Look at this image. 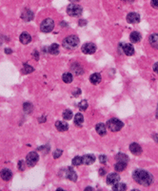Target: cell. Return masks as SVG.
I'll return each mask as SVG.
<instances>
[{
    "label": "cell",
    "mask_w": 158,
    "mask_h": 191,
    "mask_svg": "<svg viewBox=\"0 0 158 191\" xmlns=\"http://www.w3.org/2000/svg\"><path fill=\"white\" fill-rule=\"evenodd\" d=\"M107 126L111 132H117V131H120L122 128H123L124 123L120 120L114 118V119H111L110 120H108Z\"/></svg>",
    "instance_id": "cell-3"
},
{
    "label": "cell",
    "mask_w": 158,
    "mask_h": 191,
    "mask_svg": "<svg viewBox=\"0 0 158 191\" xmlns=\"http://www.w3.org/2000/svg\"><path fill=\"white\" fill-rule=\"evenodd\" d=\"M78 44H79V38L74 35L67 36V37L63 40V42H62L63 47L68 49V50H71V49L76 48Z\"/></svg>",
    "instance_id": "cell-2"
},
{
    "label": "cell",
    "mask_w": 158,
    "mask_h": 191,
    "mask_svg": "<svg viewBox=\"0 0 158 191\" xmlns=\"http://www.w3.org/2000/svg\"><path fill=\"white\" fill-rule=\"evenodd\" d=\"M55 28V21L52 18H46L42 21L41 25H40V30L43 33H51V32Z\"/></svg>",
    "instance_id": "cell-5"
},
{
    "label": "cell",
    "mask_w": 158,
    "mask_h": 191,
    "mask_svg": "<svg viewBox=\"0 0 158 191\" xmlns=\"http://www.w3.org/2000/svg\"><path fill=\"white\" fill-rule=\"evenodd\" d=\"M133 178L137 184L143 186H150L153 181L152 175L143 169L134 170L133 173Z\"/></svg>",
    "instance_id": "cell-1"
},
{
    "label": "cell",
    "mask_w": 158,
    "mask_h": 191,
    "mask_svg": "<svg viewBox=\"0 0 158 191\" xmlns=\"http://www.w3.org/2000/svg\"><path fill=\"white\" fill-rule=\"evenodd\" d=\"M85 190H86V191H87V190H93V188H92V187H86Z\"/></svg>",
    "instance_id": "cell-45"
},
{
    "label": "cell",
    "mask_w": 158,
    "mask_h": 191,
    "mask_svg": "<svg viewBox=\"0 0 158 191\" xmlns=\"http://www.w3.org/2000/svg\"><path fill=\"white\" fill-rule=\"evenodd\" d=\"M90 81L92 84H98L101 81V75L99 73H94L90 76Z\"/></svg>",
    "instance_id": "cell-21"
},
{
    "label": "cell",
    "mask_w": 158,
    "mask_h": 191,
    "mask_svg": "<svg viewBox=\"0 0 158 191\" xmlns=\"http://www.w3.org/2000/svg\"><path fill=\"white\" fill-rule=\"evenodd\" d=\"M62 117L64 120H71V118H73V112H71V110H70V109H67V110H65L64 112H63Z\"/></svg>",
    "instance_id": "cell-29"
},
{
    "label": "cell",
    "mask_w": 158,
    "mask_h": 191,
    "mask_svg": "<svg viewBox=\"0 0 158 191\" xmlns=\"http://www.w3.org/2000/svg\"><path fill=\"white\" fill-rule=\"evenodd\" d=\"M127 167V162H117L114 165V169L117 172H122L126 169Z\"/></svg>",
    "instance_id": "cell-24"
},
{
    "label": "cell",
    "mask_w": 158,
    "mask_h": 191,
    "mask_svg": "<svg viewBox=\"0 0 158 191\" xmlns=\"http://www.w3.org/2000/svg\"><path fill=\"white\" fill-rule=\"evenodd\" d=\"M71 163H73V165H74V166H79L80 165H82L83 163L82 157H79V156L74 157L73 159V161H71Z\"/></svg>",
    "instance_id": "cell-30"
},
{
    "label": "cell",
    "mask_w": 158,
    "mask_h": 191,
    "mask_svg": "<svg viewBox=\"0 0 158 191\" xmlns=\"http://www.w3.org/2000/svg\"><path fill=\"white\" fill-rule=\"evenodd\" d=\"M62 153H63V151H62L61 149H56L55 151L53 152V158H55V159H58L59 157H61Z\"/></svg>",
    "instance_id": "cell-34"
},
{
    "label": "cell",
    "mask_w": 158,
    "mask_h": 191,
    "mask_svg": "<svg viewBox=\"0 0 158 191\" xmlns=\"http://www.w3.org/2000/svg\"><path fill=\"white\" fill-rule=\"evenodd\" d=\"M99 160H100L101 163H106L107 162V157L105 155H102V156L99 157Z\"/></svg>",
    "instance_id": "cell-36"
},
{
    "label": "cell",
    "mask_w": 158,
    "mask_h": 191,
    "mask_svg": "<svg viewBox=\"0 0 158 191\" xmlns=\"http://www.w3.org/2000/svg\"><path fill=\"white\" fill-rule=\"evenodd\" d=\"M82 7L79 5H76V4H71V5L68 6L67 8V13L71 16L74 17H77L82 15Z\"/></svg>",
    "instance_id": "cell-4"
},
{
    "label": "cell",
    "mask_w": 158,
    "mask_h": 191,
    "mask_svg": "<svg viewBox=\"0 0 158 191\" xmlns=\"http://www.w3.org/2000/svg\"><path fill=\"white\" fill-rule=\"evenodd\" d=\"M141 35H140L138 32H133L132 34H130V41H132L133 43H137L139 42L140 40H141Z\"/></svg>",
    "instance_id": "cell-19"
},
{
    "label": "cell",
    "mask_w": 158,
    "mask_h": 191,
    "mask_svg": "<svg viewBox=\"0 0 158 191\" xmlns=\"http://www.w3.org/2000/svg\"><path fill=\"white\" fill-rule=\"evenodd\" d=\"M83 122H84V117L82 114H80V113H77L75 115L74 117V123L76 126H79L81 127L83 124Z\"/></svg>",
    "instance_id": "cell-22"
},
{
    "label": "cell",
    "mask_w": 158,
    "mask_h": 191,
    "mask_svg": "<svg viewBox=\"0 0 158 191\" xmlns=\"http://www.w3.org/2000/svg\"><path fill=\"white\" fill-rule=\"evenodd\" d=\"M67 179H69L71 181H76L77 180V174L75 173L74 169H71V167H67L65 169V176Z\"/></svg>",
    "instance_id": "cell-9"
},
{
    "label": "cell",
    "mask_w": 158,
    "mask_h": 191,
    "mask_svg": "<svg viewBox=\"0 0 158 191\" xmlns=\"http://www.w3.org/2000/svg\"><path fill=\"white\" fill-rule=\"evenodd\" d=\"M123 1H125V2H128V3H130V2H133V0H123Z\"/></svg>",
    "instance_id": "cell-46"
},
{
    "label": "cell",
    "mask_w": 158,
    "mask_h": 191,
    "mask_svg": "<svg viewBox=\"0 0 158 191\" xmlns=\"http://www.w3.org/2000/svg\"><path fill=\"white\" fill-rule=\"evenodd\" d=\"M55 127H56V129L60 132H65L69 129V125H68L67 122H63L60 120L55 122Z\"/></svg>",
    "instance_id": "cell-18"
},
{
    "label": "cell",
    "mask_w": 158,
    "mask_h": 191,
    "mask_svg": "<svg viewBox=\"0 0 158 191\" xmlns=\"http://www.w3.org/2000/svg\"><path fill=\"white\" fill-rule=\"evenodd\" d=\"M33 17H34L33 12H31V10H28V9H27V10H25L23 12H22V15H21V18L24 21H31V20L33 19Z\"/></svg>",
    "instance_id": "cell-14"
},
{
    "label": "cell",
    "mask_w": 158,
    "mask_h": 191,
    "mask_svg": "<svg viewBox=\"0 0 158 191\" xmlns=\"http://www.w3.org/2000/svg\"><path fill=\"white\" fill-rule=\"evenodd\" d=\"M0 176H1L2 180L4 181H10L12 177V173L9 169H7V168H4V169L0 172Z\"/></svg>",
    "instance_id": "cell-16"
},
{
    "label": "cell",
    "mask_w": 158,
    "mask_h": 191,
    "mask_svg": "<svg viewBox=\"0 0 158 191\" xmlns=\"http://www.w3.org/2000/svg\"><path fill=\"white\" fill-rule=\"evenodd\" d=\"M18 168L20 171H23L24 170V161H20L18 162Z\"/></svg>",
    "instance_id": "cell-37"
},
{
    "label": "cell",
    "mask_w": 158,
    "mask_h": 191,
    "mask_svg": "<svg viewBox=\"0 0 158 191\" xmlns=\"http://www.w3.org/2000/svg\"><path fill=\"white\" fill-rule=\"evenodd\" d=\"M62 79L65 83H71V81H73L74 78L71 73H65V74L62 76Z\"/></svg>",
    "instance_id": "cell-28"
},
{
    "label": "cell",
    "mask_w": 158,
    "mask_h": 191,
    "mask_svg": "<svg viewBox=\"0 0 158 191\" xmlns=\"http://www.w3.org/2000/svg\"><path fill=\"white\" fill-rule=\"evenodd\" d=\"M83 159V163L84 165H91L92 163L95 162V157L92 154H88V155H84L82 157Z\"/></svg>",
    "instance_id": "cell-15"
},
{
    "label": "cell",
    "mask_w": 158,
    "mask_h": 191,
    "mask_svg": "<svg viewBox=\"0 0 158 191\" xmlns=\"http://www.w3.org/2000/svg\"><path fill=\"white\" fill-rule=\"evenodd\" d=\"M19 40H20V42L24 45L29 44L31 41V36L30 34L27 33V32H23L19 36Z\"/></svg>",
    "instance_id": "cell-13"
},
{
    "label": "cell",
    "mask_w": 158,
    "mask_h": 191,
    "mask_svg": "<svg viewBox=\"0 0 158 191\" xmlns=\"http://www.w3.org/2000/svg\"><path fill=\"white\" fill-rule=\"evenodd\" d=\"M71 71H73L75 75H81V74H83V69H82V67H81L79 64H74L73 66H71Z\"/></svg>",
    "instance_id": "cell-26"
},
{
    "label": "cell",
    "mask_w": 158,
    "mask_h": 191,
    "mask_svg": "<svg viewBox=\"0 0 158 191\" xmlns=\"http://www.w3.org/2000/svg\"><path fill=\"white\" fill-rule=\"evenodd\" d=\"M80 94H81V90H80V89H77V90L75 91V93H74V97H77V95H80Z\"/></svg>",
    "instance_id": "cell-41"
},
{
    "label": "cell",
    "mask_w": 158,
    "mask_h": 191,
    "mask_svg": "<svg viewBox=\"0 0 158 191\" xmlns=\"http://www.w3.org/2000/svg\"><path fill=\"white\" fill-rule=\"evenodd\" d=\"M127 189V185L122 183H117L116 184L112 185V190L114 191H124Z\"/></svg>",
    "instance_id": "cell-25"
},
{
    "label": "cell",
    "mask_w": 158,
    "mask_h": 191,
    "mask_svg": "<svg viewBox=\"0 0 158 191\" xmlns=\"http://www.w3.org/2000/svg\"><path fill=\"white\" fill-rule=\"evenodd\" d=\"M127 21L130 24H136L140 21V15L137 12H130L127 15Z\"/></svg>",
    "instance_id": "cell-11"
},
{
    "label": "cell",
    "mask_w": 158,
    "mask_h": 191,
    "mask_svg": "<svg viewBox=\"0 0 158 191\" xmlns=\"http://www.w3.org/2000/svg\"><path fill=\"white\" fill-rule=\"evenodd\" d=\"M12 52V51L11 49H6V50H5V53H6V54H10Z\"/></svg>",
    "instance_id": "cell-43"
},
{
    "label": "cell",
    "mask_w": 158,
    "mask_h": 191,
    "mask_svg": "<svg viewBox=\"0 0 158 191\" xmlns=\"http://www.w3.org/2000/svg\"><path fill=\"white\" fill-rule=\"evenodd\" d=\"M153 71H154L155 73H157V74H158V62L155 63V64L153 65Z\"/></svg>",
    "instance_id": "cell-39"
},
{
    "label": "cell",
    "mask_w": 158,
    "mask_h": 191,
    "mask_svg": "<svg viewBox=\"0 0 158 191\" xmlns=\"http://www.w3.org/2000/svg\"><path fill=\"white\" fill-rule=\"evenodd\" d=\"M78 25L79 26H85V25H87V20H85V19H81L78 21Z\"/></svg>",
    "instance_id": "cell-38"
},
{
    "label": "cell",
    "mask_w": 158,
    "mask_h": 191,
    "mask_svg": "<svg viewBox=\"0 0 158 191\" xmlns=\"http://www.w3.org/2000/svg\"><path fill=\"white\" fill-rule=\"evenodd\" d=\"M48 52L51 54H59V45L56 44V43L52 44L51 46L49 47Z\"/></svg>",
    "instance_id": "cell-23"
},
{
    "label": "cell",
    "mask_w": 158,
    "mask_h": 191,
    "mask_svg": "<svg viewBox=\"0 0 158 191\" xmlns=\"http://www.w3.org/2000/svg\"><path fill=\"white\" fill-rule=\"evenodd\" d=\"M33 70H34L33 67L30 66L29 64H24L23 69H22V72H23L24 74H30V73H33Z\"/></svg>",
    "instance_id": "cell-31"
},
{
    "label": "cell",
    "mask_w": 158,
    "mask_h": 191,
    "mask_svg": "<svg viewBox=\"0 0 158 191\" xmlns=\"http://www.w3.org/2000/svg\"><path fill=\"white\" fill-rule=\"evenodd\" d=\"M89 106V104L87 102V101H82L79 104H78V107L81 111H85V110H87V108Z\"/></svg>",
    "instance_id": "cell-33"
},
{
    "label": "cell",
    "mask_w": 158,
    "mask_h": 191,
    "mask_svg": "<svg viewBox=\"0 0 158 191\" xmlns=\"http://www.w3.org/2000/svg\"><path fill=\"white\" fill-rule=\"evenodd\" d=\"M115 160L118 162H129V157L127 155H125L123 153H119L115 156Z\"/></svg>",
    "instance_id": "cell-27"
},
{
    "label": "cell",
    "mask_w": 158,
    "mask_h": 191,
    "mask_svg": "<svg viewBox=\"0 0 158 191\" xmlns=\"http://www.w3.org/2000/svg\"><path fill=\"white\" fill-rule=\"evenodd\" d=\"M82 52L84 54H94L96 51V46L92 42H89V43H85L83 46H82Z\"/></svg>",
    "instance_id": "cell-7"
},
{
    "label": "cell",
    "mask_w": 158,
    "mask_h": 191,
    "mask_svg": "<svg viewBox=\"0 0 158 191\" xmlns=\"http://www.w3.org/2000/svg\"><path fill=\"white\" fill-rule=\"evenodd\" d=\"M95 130H96L97 134H98L99 136H105V135H106L107 130H106L105 124H103V123H98V124H96Z\"/></svg>",
    "instance_id": "cell-20"
},
{
    "label": "cell",
    "mask_w": 158,
    "mask_h": 191,
    "mask_svg": "<svg viewBox=\"0 0 158 191\" xmlns=\"http://www.w3.org/2000/svg\"><path fill=\"white\" fill-rule=\"evenodd\" d=\"M35 57V60H38V56H39V54H38V52L37 51H34L33 53V57Z\"/></svg>",
    "instance_id": "cell-40"
},
{
    "label": "cell",
    "mask_w": 158,
    "mask_h": 191,
    "mask_svg": "<svg viewBox=\"0 0 158 191\" xmlns=\"http://www.w3.org/2000/svg\"><path fill=\"white\" fill-rule=\"evenodd\" d=\"M24 111L27 113V114H30L31 113V111H33V106L31 105V104L30 102H26L24 103Z\"/></svg>",
    "instance_id": "cell-32"
},
{
    "label": "cell",
    "mask_w": 158,
    "mask_h": 191,
    "mask_svg": "<svg viewBox=\"0 0 158 191\" xmlns=\"http://www.w3.org/2000/svg\"><path fill=\"white\" fill-rule=\"evenodd\" d=\"M120 176L116 173H111L107 177V184L109 185H114L117 183H119Z\"/></svg>",
    "instance_id": "cell-8"
},
{
    "label": "cell",
    "mask_w": 158,
    "mask_h": 191,
    "mask_svg": "<svg viewBox=\"0 0 158 191\" xmlns=\"http://www.w3.org/2000/svg\"><path fill=\"white\" fill-rule=\"evenodd\" d=\"M120 47L122 48V52H123L126 56H133L134 54V49L133 45L130 44H120Z\"/></svg>",
    "instance_id": "cell-10"
},
{
    "label": "cell",
    "mask_w": 158,
    "mask_h": 191,
    "mask_svg": "<svg viewBox=\"0 0 158 191\" xmlns=\"http://www.w3.org/2000/svg\"><path fill=\"white\" fill-rule=\"evenodd\" d=\"M149 42H150L151 46L154 49H158V35L152 34L150 38H149Z\"/></svg>",
    "instance_id": "cell-17"
},
{
    "label": "cell",
    "mask_w": 158,
    "mask_h": 191,
    "mask_svg": "<svg viewBox=\"0 0 158 191\" xmlns=\"http://www.w3.org/2000/svg\"><path fill=\"white\" fill-rule=\"evenodd\" d=\"M69 1H71V2H73V3H74V2H79L80 0H69Z\"/></svg>",
    "instance_id": "cell-44"
},
{
    "label": "cell",
    "mask_w": 158,
    "mask_h": 191,
    "mask_svg": "<svg viewBox=\"0 0 158 191\" xmlns=\"http://www.w3.org/2000/svg\"><path fill=\"white\" fill-rule=\"evenodd\" d=\"M105 173H106V172H105V170H104V169H100V171H99V174H100V176L104 175Z\"/></svg>",
    "instance_id": "cell-42"
},
{
    "label": "cell",
    "mask_w": 158,
    "mask_h": 191,
    "mask_svg": "<svg viewBox=\"0 0 158 191\" xmlns=\"http://www.w3.org/2000/svg\"><path fill=\"white\" fill-rule=\"evenodd\" d=\"M130 152H132L133 154H134V155H140V154L142 153V148L141 146L136 143H130Z\"/></svg>",
    "instance_id": "cell-12"
},
{
    "label": "cell",
    "mask_w": 158,
    "mask_h": 191,
    "mask_svg": "<svg viewBox=\"0 0 158 191\" xmlns=\"http://www.w3.org/2000/svg\"><path fill=\"white\" fill-rule=\"evenodd\" d=\"M39 161V156L36 152H30L26 157V163L30 167H33Z\"/></svg>",
    "instance_id": "cell-6"
},
{
    "label": "cell",
    "mask_w": 158,
    "mask_h": 191,
    "mask_svg": "<svg viewBox=\"0 0 158 191\" xmlns=\"http://www.w3.org/2000/svg\"><path fill=\"white\" fill-rule=\"evenodd\" d=\"M151 5L153 8L158 9V0H151Z\"/></svg>",
    "instance_id": "cell-35"
}]
</instances>
